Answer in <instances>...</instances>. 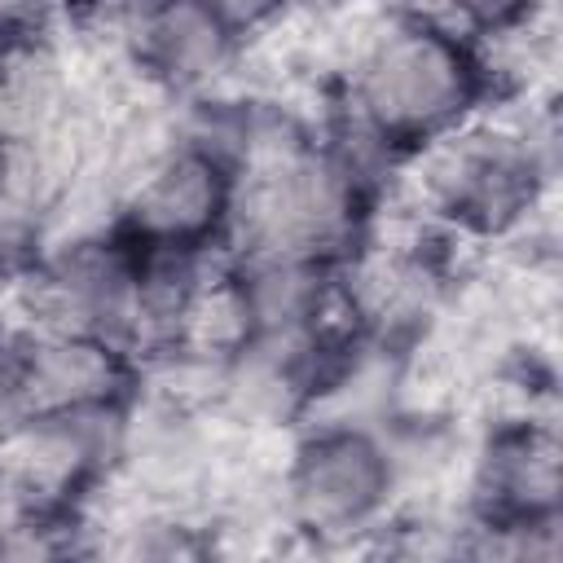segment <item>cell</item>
<instances>
[{
    "label": "cell",
    "mask_w": 563,
    "mask_h": 563,
    "mask_svg": "<svg viewBox=\"0 0 563 563\" xmlns=\"http://www.w3.org/2000/svg\"><path fill=\"white\" fill-rule=\"evenodd\" d=\"M431 216L471 233H506L537 202L545 158L523 128H453L418 150Z\"/></svg>",
    "instance_id": "obj_2"
},
{
    "label": "cell",
    "mask_w": 563,
    "mask_h": 563,
    "mask_svg": "<svg viewBox=\"0 0 563 563\" xmlns=\"http://www.w3.org/2000/svg\"><path fill=\"white\" fill-rule=\"evenodd\" d=\"M141 246L128 233L66 242L22 282L35 334H92L123 352L136 347Z\"/></svg>",
    "instance_id": "obj_3"
},
{
    "label": "cell",
    "mask_w": 563,
    "mask_h": 563,
    "mask_svg": "<svg viewBox=\"0 0 563 563\" xmlns=\"http://www.w3.org/2000/svg\"><path fill=\"white\" fill-rule=\"evenodd\" d=\"M132 57L167 88H202L233 57L238 31L211 0H136L128 13Z\"/></svg>",
    "instance_id": "obj_8"
},
{
    "label": "cell",
    "mask_w": 563,
    "mask_h": 563,
    "mask_svg": "<svg viewBox=\"0 0 563 563\" xmlns=\"http://www.w3.org/2000/svg\"><path fill=\"white\" fill-rule=\"evenodd\" d=\"M0 198H4V150H0Z\"/></svg>",
    "instance_id": "obj_11"
},
{
    "label": "cell",
    "mask_w": 563,
    "mask_h": 563,
    "mask_svg": "<svg viewBox=\"0 0 563 563\" xmlns=\"http://www.w3.org/2000/svg\"><path fill=\"white\" fill-rule=\"evenodd\" d=\"M396 488L391 449L361 422H325L286 466L282 493L295 528L312 537H347L369 528Z\"/></svg>",
    "instance_id": "obj_4"
},
{
    "label": "cell",
    "mask_w": 563,
    "mask_h": 563,
    "mask_svg": "<svg viewBox=\"0 0 563 563\" xmlns=\"http://www.w3.org/2000/svg\"><path fill=\"white\" fill-rule=\"evenodd\" d=\"M559 440L541 422H506L488 435L475 475V523H532L559 519Z\"/></svg>",
    "instance_id": "obj_7"
},
{
    "label": "cell",
    "mask_w": 563,
    "mask_h": 563,
    "mask_svg": "<svg viewBox=\"0 0 563 563\" xmlns=\"http://www.w3.org/2000/svg\"><path fill=\"white\" fill-rule=\"evenodd\" d=\"M40 18V0H0V44L13 35H26Z\"/></svg>",
    "instance_id": "obj_10"
},
{
    "label": "cell",
    "mask_w": 563,
    "mask_h": 563,
    "mask_svg": "<svg viewBox=\"0 0 563 563\" xmlns=\"http://www.w3.org/2000/svg\"><path fill=\"white\" fill-rule=\"evenodd\" d=\"M233 198V167L224 154L202 145L198 136L167 145L145 163L136 176L119 233L136 246H176V251H207L229 224Z\"/></svg>",
    "instance_id": "obj_5"
},
{
    "label": "cell",
    "mask_w": 563,
    "mask_h": 563,
    "mask_svg": "<svg viewBox=\"0 0 563 563\" xmlns=\"http://www.w3.org/2000/svg\"><path fill=\"white\" fill-rule=\"evenodd\" d=\"M484 97V62L471 40L400 13L352 62V123L387 154H418L462 128Z\"/></svg>",
    "instance_id": "obj_1"
},
{
    "label": "cell",
    "mask_w": 563,
    "mask_h": 563,
    "mask_svg": "<svg viewBox=\"0 0 563 563\" xmlns=\"http://www.w3.org/2000/svg\"><path fill=\"white\" fill-rule=\"evenodd\" d=\"M216 9H220V18L238 31V35H246V31H255V26H264V22H273L286 4H295V0H211Z\"/></svg>",
    "instance_id": "obj_9"
},
{
    "label": "cell",
    "mask_w": 563,
    "mask_h": 563,
    "mask_svg": "<svg viewBox=\"0 0 563 563\" xmlns=\"http://www.w3.org/2000/svg\"><path fill=\"white\" fill-rule=\"evenodd\" d=\"M13 374L26 418L132 396V352L92 334H31L13 343Z\"/></svg>",
    "instance_id": "obj_6"
}]
</instances>
